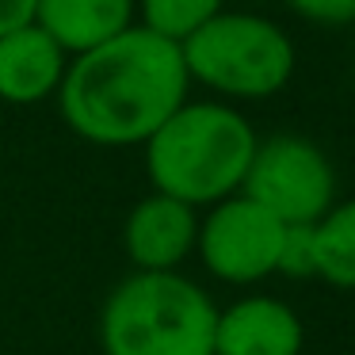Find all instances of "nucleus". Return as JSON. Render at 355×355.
<instances>
[{
    "instance_id": "nucleus-11",
    "label": "nucleus",
    "mask_w": 355,
    "mask_h": 355,
    "mask_svg": "<svg viewBox=\"0 0 355 355\" xmlns=\"http://www.w3.org/2000/svg\"><path fill=\"white\" fill-rule=\"evenodd\" d=\"M309 275L355 291V199L332 202L309 225Z\"/></svg>"
},
{
    "instance_id": "nucleus-10",
    "label": "nucleus",
    "mask_w": 355,
    "mask_h": 355,
    "mask_svg": "<svg viewBox=\"0 0 355 355\" xmlns=\"http://www.w3.org/2000/svg\"><path fill=\"white\" fill-rule=\"evenodd\" d=\"M35 24L69 58H77L130 31L138 16H134V0H39Z\"/></svg>"
},
{
    "instance_id": "nucleus-6",
    "label": "nucleus",
    "mask_w": 355,
    "mask_h": 355,
    "mask_svg": "<svg viewBox=\"0 0 355 355\" xmlns=\"http://www.w3.org/2000/svg\"><path fill=\"white\" fill-rule=\"evenodd\" d=\"M286 233L291 225L237 191L207 207V218H199L195 252L214 279L230 286H252L283 268Z\"/></svg>"
},
{
    "instance_id": "nucleus-13",
    "label": "nucleus",
    "mask_w": 355,
    "mask_h": 355,
    "mask_svg": "<svg viewBox=\"0 0 355 355\" xmlns=\"http://www.w3.org/2000/svg\"><path fill=\"white\" fill-rule=\"evenodd\" d=\"M294 16L317 27H352L355 24V0H286Z\"/></svg>"
},
{
    "instance_id": "nucleus-3",
    "label": "nucleus",
    "mask_w": 355,
    "mask_h": 355,
    "mask_svg": "<svg viewBox=\"0 0 355 355\" xmlns=\"http://www.w3.org/2000/svg\"><path fill=\"white\" fill-rule=\"evenodd\" d=\"M218 306L180 271H134L100 309L103 355H214Z\"/></svg>"
},
{
    "instance_id": "nucleus-7",
    "label": "nucleus",
    "mask_w": 355,
    "mask_h": 355,
    "mask_svg": "<svg viewBox=\"0 0 355 355\" xmlns=\"http://www.w3.org/2000/svg\"><path fill=\"white\" fill-rule=\"evenodd\" d=\"M199 241V210L172 195L149 191L123 225V248L134 271H180Z\"/></svg>"
},
{
    "instance_id": "nucleus-4",
    "label": "nucleus",
    "mask_w": 355,
    "mask_h": 355,
    "mask_svg": "<svg viewBox=\"0 0 355 355\" xmlns=\"http://www.w3.org/2000/svg\"><path fill=\"white\" fill-rule=\"evenodd\" d=\"M191 85L225 100H268L294 77V42L279 24L252 12H218L180 42Z\"/></svg>"
},
{
    "instance_id": "nucleus-8",
    "label": "nucleus",
    "mask_w": 355,
    "mask_h": 355,
    "mask_svg": "<svg viewBox=\"0 0 355 355\" xmlns=\"http://www.w3.org/2000/svg\"><path fill=\"white\" fill-rule=\"evenodd\" d=\"M302 317L271 294H248L218 309L214 355H302Z\"/></svg>"
},
{
    "instance_id": "nucleus-5",
    "label": "nucleus",
    "mask_w": 355,
    "mask_h": 355,
    "mask_svg": "<svg viewBox=\"0 0 355 355\" xmlns=\"http://www.w3.org/2000/svg\"><path fill=\"white\" fill-rule=\"evenodd\" d=\"M241 195L275 214L283 225H313L336 202V172L321 146L302 134H271L256 141Z\"/></svg>"
},
{
    "instance_id": "nucleus-14",
    "label": "nucleus",
    "mask_w": 355,
    "mask_h": 355,
    "mask_svg": "<svg viewBox=\"0 0 355 355\" xmlns=\"http://www.w3.org/2000/svg\"><path fill=\"white\" fill-rule=\"evenodd\" d=\"M35 4L39 0H0V35L35 24Z\"/></svg>"
},
{
    "instance_id": "nucleus-12",
    "label": "nucleus",
    "mask_w": 355,
    "mask_h": 355,
    "mask_svg": "<svg viewBox=\"0 0 355 355\" xmlns=\"http://www.w3.org/2000/svg\"><path fill=\"white\" fill-rule=\"evenodd\" d=\"M225 0H134L138 27L161 35L168 42H187L199 27H207L218 16Z\"/></svg>"
},
{
    "instance_id": "nucleus-1",
    "label": "nucleus",
    "mask_w": 355,
    "mask_h": 355,
    "mask_svg": "<svg viewBox=\"0 0 355 355\" xmlns=\"http://www.w3.org/2000/svg\"><path fill=\"white\" fill-rule=\"evenodd\" d=\"M191 77L176 42L134 24L103 46L69 58L58 111L77 138L123 149L146 146L157 126L187 103Z\"/></svg>"
},
{
    "instance_id": "nucleus-2",
    "label": "nucleus",
    "mask_w": 355,
    "mask_h": 355,
    "mask_svg": "<svg viewBox=\"0 0 355 355\" xmlns=\"http://www.w3.org/2000/svg\"><path fill=\"white\" fill-rule=\"evenodd\" d=\"M256 130L241 111L218 100H187L146 141L153 191L187 207H214L241 191L256 153Z\"/></svg>"
},
{
    "instance_id": "nucleus-9",
    "label": "nucleus",
    "mask_w": 355,
    "mask_h": 355,
    "mask_svg": "<svg viewBox=\"0 0 355 355\" xmlns=\"http://www.w3.org/2000/svg\"><path fill=\"white\" fill-rule=\"evenodd\" d=\"M69 69V54L42 31L39 24L0 35V100L31 107L58 96Z\"/></svg>"
}]
</instances>
